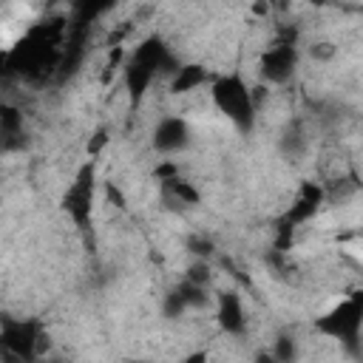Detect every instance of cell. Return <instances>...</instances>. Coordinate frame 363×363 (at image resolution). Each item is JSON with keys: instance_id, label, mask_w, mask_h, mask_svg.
I'll list each match as a JSON object with an SVG mask.
<instances>
[{"instance_id": "6da1fadb", "label": "cell", "mask_w": 363, "mask_h": 363, "mask_svg": "<svg viewBox=\"0 0 363 363\" xmlns=\"http://www.w3.org/2000/svg\"><path fill=\"white\" fill-rule=\"evenodd\" d=\"M187 130H184V125L182 122H176V119H170V122H162V128L156 130V145L162 147V150H173V147H182L187 139Z\"/></svg>"}]
</instances>
